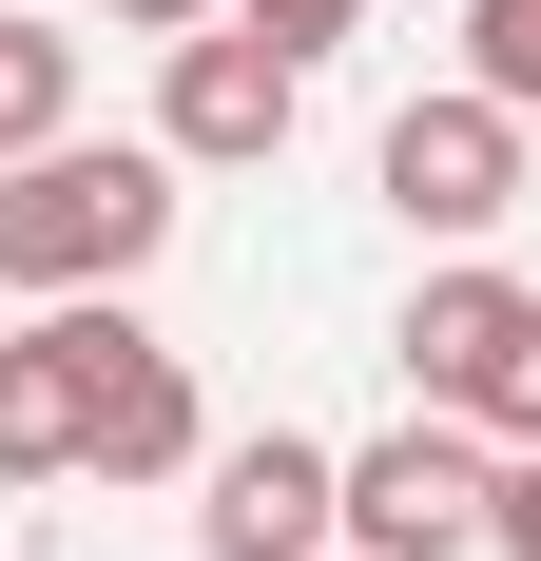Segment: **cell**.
Segmentation results:
<instances>
[{
  "mask_svg": "<svg viewBox=\"0 0 541 561\" xmlns=\"http://www.w3.org/2000/svg\"><path fill=\"white\" fill-rule=\"evenodd\" d=\"M174 252V156L156 136H39L0 156V290H136Z\"/></svg>",
  "mask_w": 541,
  "mask_h": 561,
  "instance_id": "6da1fadb",
  "label": "cell"
},
{
  "mask_svg": "<svg viewBox=\"0 0 541 561\" xmlns=\"http://www.w3.org/2000/svg\"><path fill=\"white\" fill-rule=\"evenodd\" d=\"M387 348H406V407H464L484 446H541V290L503 252H445Z\"/></svg>",
  "mask_w": 541,
  "mask_h": 561,
  "instance_id": "7a4b0ae2",
  "label": "cell"
},
{
  "mask_svg": "<svg viewBox=\"0 0 541 561\" xmlns=\"http://www.w3.org/2000/svg\"><path fill=\"white\" fill-rule=\"evenodd\" d=\"M290 116H310V58H290V39H252V20L156 39V156H174V174H270Z\"/></svg>",
  "mask_w": 541,
  "mask_h": 561,
  "instance_id": "3957f363",
  "label": "cell"
},
{
  "mask_svg": "<svg viewBox=\"0 0 541 561\" xmlns=\"http://www.w3.org/2000/svg\"><path fill=\"white\" fill-rule=\"evenodd\" d=\"M503 504V446L464 426V407H406L387 446H348V542L368 561H464Z\"/></svg>",
  "mask_w": 541,
  "mask_h": 561,
  "instance_id": "277c9868",
  "label": "cell"
},
{
  "mask_svg": "<svg viewBox=\"0 0 541 561\" xmlns=\"http://www.w3.org/2000/svg\"><path fill=\"white\" fill-rule=\"evenodd\" d=\"M387 214H406V232H445V252H484V232L503 214H522V116H503L484 98V78H445V98H406V116H387Z\"/></svg>",
  "mask_w": 541,
  "mask_h": 561,
  "instance_id": "5b68a950",
  "label": "cell"
},
{
  "mask_svg": "<svg viewBox=\"0 0 541 561\" xmlns=\"http://www.w3.org/2000/svg\"><path fill=\"white\" fill-rule=\"evenodd\" d=\"M348 542V446L310 426H232L194 465V561H329Z\"/></svg>",
  "mask_w": 541,
  "mask_h": 561,
  "instance_id": "8992f818",
  "label": "cell"
},
{
  "mask_svg": "<svg viewBox=\"0 0 541 561\" xmlns=\"http://www.w3.org/2000/svg\"><path fill=\"white\" fill-rule=\"evenodd\" d=\"M116 330H136L116 290H58V310H20V330H0V484H78Z\"/></svg>",
  "mask_w": 541,
  "mask_h": 561,
  "instance_id": "52a82bcc",
  "label": "cell"
},
{
  "mask_svg": "<svg viewBox=\"0 0 541 561\" xmlns=\"http://www.w3.org/2000/svg\"><path fill=\"white\" fill-rule=\"evenodd\" d=\"M194 465H214L194 348H174V330H116V368H97V446H78V484H194Z\"/></svg>",
  "mask_w": 541,
  "mask_h": 561,
  "instance_id": "ba28073f",
  "label": "cell"
},
{
  "mask_svg": "<svg viewBox=\"0 0 541 561\" xmlns=\"http://www.w3.org/2000/svg\"><path fill=\"white\" fill-rule=\"evenodd\" d=\"M39 136H78V39L39 0H0V156H39Z\"/></svg>",
  "mask_w": 541,
  "mask_h": 561,
  "instance_id": "9c48e42d",
  "label": "cell"
},
{
  "mask_svg": "<svg viewBox=\"0 0 541 561\" xmlns=\"http://www.w3.org/2000/svg\"><path fill=\"white\" fill-rule=\"evenodd\" d=\"M464 78L503 116H541V0H464Z\"/></svg>",
  "mask_w": 541,
  "mask_h": 561,
  "instance_id": "30bf717a",
  "label": "cell"
},
{
  "mask_svg": "<svg viewBox=\"0 0 541 561\" xmlns=\"http://www.w3.org/2000/svg\"><path fill=\"white\" fill-rule=\"evenodd\" d=\"M232 20H252V39H290V58H329L348 20H368V0H232Z\"/></svg>",
  "mask_w": 541,
  "mask_h": 561,
  "instance_id": "8fae6325",
  "label": "cell"
},
{
  "mask_svg": "<svg viewBox=\"0 0 541 561\" xmlns=\"http://www.w3.org/2000/svg\"><path fill=\"white\" fill-rule=\"evenodd\" d=\"M484 542H503V561H541V446H503V504H484Z\"/></svg>",
  "mask_w": 541,
  "mask_h": 561,
  "instance_id": "7c38bea8",
  "label": "cell"
},
{
  "mask_svg": "<svg viewBox=\"0 0 541 561\" xmlns=\"http://www.w3.org/2000/svg\"><path fill=\"white\" fill-rule=\"evenodd\" d=\"M194 20H232V0H116V39H194Z\"/></svg>",
  "mask_w": 541,
  "mask_h": 561,
  "instance_id": "4fadbf2b",
  "label": "cell"
},
{
  "mask_svg": "<svg viewBox=\"0 0 541 561\" xmlns=\"http://www.w3.org/2000/svg\"><path fill=\"white\" fill-rule=\"evenodd\" d=\"M329 561H368V542H329Z\"/></svg>",
  "mask_w": 541,
  "mask_h": 561,
  "instance_id": "5bb4252c",
  "label": "cell"
}]
</instances>
